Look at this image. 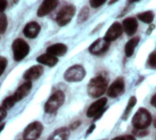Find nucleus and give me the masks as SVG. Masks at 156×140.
Returning a JSON list of instances; mask_svg holds the SVG:
<instances>
[{
  "label": "nucleus",
  "instance_id": "nucleus-27",
  "mask_svg": "<svg viewBox=\"0 0 156 140\" xmlns=\"http://www.w3.org/2000/svg\"><path fill=\"white\" fill-rule=\"evenodd\" d=\"M149 134V131L146 129H134L133 130V135L139 138H144Z\"/></svg>",
  "mask_w": 156,
  "mask_h": 140
},
{
  "label": "nucleus",
  "instance_id": "nucleus-39",
  "mask_svg": "<svg viewBox=\"0 0 156 140\" xmlns=\"http://www.w3.org/2000/svg\"><path fill=\"white\" fill-rule=\"evenodd\" d=\"M118 0H111L110 2H109V5H112V4H114V3H116Z\"/></svg>",
  "mask_w": 156,
  "mask_h": 140
},
{
  "label": "nucleus",
  "instance_id": "nucleus-40",
  "mask_svg": "<svg viewBox=\"0 0 156 140\" xmlns=\"http://www.w3.org/2000/svg\"><path fill=\"white\" fill-rule=\"evenodd\" d=\"M154 127L156 128V116L155 117H154Z\"/></svg>",
  "mask_w": 156,
  "mask_h": 140
},
{
  "label": "nucleus",
  "instance_id": "nucleus-7",
  "mask_svg": "<svg viewBox=\"0 0 156 140\" xmlns=\"http://www.w3.org/2000/svg\"><path fill=\"white\" fill-rule=\"evenodd\" d=\"M76 12V8L73 5H68L66 6H64L58 14L57 16V23L59 26H65L67 24H69L70 22V20L72 19V17H74Z\"/></svg>",
  "mask_w": 156,
  "mask_h": 140
},
{
  "label": "nucleus",
  "instance_id": "nucleus-5",
  "mask_svg": "<svg viewBox=\"0 0 156 140\" xmlns=\"http://www.w3.org/2000/svg\"><path fill=\"white\" fill-rule=\"evenodd\" d=\"M86 71L81 65H73L64 73V79L69 83H78L84 79Z\"/></svg>",
  "mask_w": 156,
  "mask_h": 140
},
{
  "label": "nucleus",
  "instance_id": "nucleus-42",
  "mask_svg": "<svg viewBox=\"0 0 156 140\" xmlns=\"http://www.w3.org/2000/svg\"><path fill=\"white\" fill-rule=\"evenodd\" d=\"M103 140H104V139H103Z\"/></svg>",
  "mask_w": 156,
  "mask_h": 140
},
{
  "label": "nucleus",
  "instance_id": "nucleus-36",
  "mask_svg": "<svg viewBox=\"0 0 156 140\" xmlns=\"http://www.w3.org/2000/svg\"><path fill=\"white\" fill-rule=\"evenodd\" d=\"M154 28V25H152V26H151V28H150V29H148V30H147V34L149 35V34L152 32V30H153Z\"/></svg>",
  "mask_w": 156,
  "mask_h": 140
},
{
  "label": "nucleus",
  "instance_id": "nucleus-23",
  "mask_svg": "<svg viewBox=\"0 0 156 140\" xmlns=\"http://www.w3.org/2000/svg\"><path fill=\"white\" fill-rule=\"evenodd\" d=\"M89 16H90V9H89L88 6H84L80 10L79 16H78V23H83V22H85L88 19Z\"/></svg>",
  "mask_w": 156,
  "mask_h": 140
},
{
  "label": "nucleus",
  "instance_id": "nucleus-6",
  "mask_svg": "<svg viewBox=\"0 0 156 140\" xmlns=\"http://www.w3.org/2000/svg\"><path fill=\"white\" fill-rule=\"evenodd\" d=\"M43 132V125L40 122H33L29 124L24 133H23V140H37Z\"/></svg>",
  "mask_w": 156,
  "mask_h": 140
},
{
  "label": "nucleus",
  "instance_id": "nucleus-13",
  "mask_svg": "<svg viewBox=\"0 0 156 140\" xmlns=\"http://www.w3.org/2000/svg\"><path fill=\"white\" fill-rule=\"evenodd\" d=\"M39 32H40V26L36 21H32V22L27 23L23 29L24 35L28 39L37 38V35L39 34Z\"/></svg>",
  "mask_w": 156,
  "mask_h": 140
},
{
  "label": "nucleus",
  "instance_id": "nucleus-16",
  "mask_svg": "<svg viewBox=\"0 0 156 140\" xmlns=\"http://www.w3.org/2000/svg\"><path fill=\"white\" fill-rule=\"evenodd\" d=\"M122 28L128 36H133L138 29V22L134 17H128L123 20Z\"/></svg>",
  "mask_w": 156,
  "mask_h": 140
},
{
  "label": "nucleus",
  "instance_id": "nucleus-14",
  "mask_svg": "<svg viewBox=\"0 0 156 140\" xmlns=\"http://www.w3.org/2000/svg\"><path fill=\"white\" fill-rule=\"evenodd\" d=\"M44 69L40 65H34L30 67L28 70L26 71V72L23 75V78L27 81H33L38 79L42 74H43Z\"/></svg>",
  "mask_w": 156,
  "mask_h": 140
},
{
  "label": "nucleus",
  "instance_id": "nucleus-28",
  "mask_svg": "<svg viewBox=\"0 0 156 140\" xmlns=\"http://www.w3.org/2000/svg\"><path fill=\"white\" fill-rule=\"evenodd\" d=\"M6 66H7V60L2 56H0V76L4 73Z\"/></svg>",
  "mask_w": 156,
  "mask_h": 140
},
{
  "label": "nucleus",
  "instance_id": "nucleus-20",
  "mask_svg": "<svg viewBox=\"0 0 156 140\" xmlns=\"http://www.w3.org/2000/svg\"><path fill=\"white\" fill-rule=\"evenodd\" d=\"M140 41V38L139 37H134L133 39H130L126 45H125V48H124V51H125V55L127 57H131L133 56V52H134V50L136 48V46L138 45Z\"/></svg>",
  "mask_w": 156,
  "mask_h": 140
},
{
  "label": "nucleus",
  "instance_id": "nucleus-18",
  "mask_svg": "<svg viewBox=\"0 0 156 140\" xmlns=\"http://www.w3.org/2000/svg\"><path fill=\"white\" fill-rule=\"evenodd\" d=\"M37 61L43 65H47L48 67H53L58 63V60L57 57H55L49 53H46V54H42V55L38 56L37 59Z\"/></svg>",
  "mask_w": 156,
  "mask_h": 140
},
{
  "label": "nucleus",
  "instance_id": "nucleus-22",
  "mask_svg": "<svg viewBox=\"0 0 156 140\" xmlns=\"http://www.w3.org/2000/svg\"><path fill=\"white\" fill-rule=\"evenodd\" d=\"M136 103H137L136 97H135V96H132V97L130 98L129 103H128V105H127V106H126V109H125V111H124V114H123V116H122V119H123V120L127 119V117L129 116L131 111H132L133 108L135 106Z\"/></svg>",
  "mask_w": 156,
  "mask_h": 140
},
{
  "label": "nucleus",
  "instance_id": "nucleus-32",
  "mask_svg": "<svg viewBox=\"0 0 156 140\" xmlns=\"http://www.w3.org/2000/svg\"><path fill=\"white\" fill-rule=\"evenodd\" d=\"M6 6H7V1L6 0H0V12L5 11Z\"/></svg>",
  "mask_w": 156,
  "mask_h": 140
},
{
  "label": "nucleus",
  "instance_id": "nucleus-35",
  "mask_svg": "<svg viewBox=\"0 0 156 140\" xmlns=\"http://www.w3.org/2000/svg\"><path fill=\"white\" fill-rule=\"evenodd\" d=\"M151 104H152V105L153 106H154L156 107V94L152 97V100H151Z\"/></svg>",
  "mask_w": 156,
  "mask_h": 140
},
{
  "label": "nucleus",
  "instance_id": "nucleus-38",
  "mask_svg": "<svg viewBox=\"0 0 156 140\" xmlns=\"http://www.w3.org/2000/svg\"><path fill=\"white\" fill-rule=\"evenodd\" d=\"M4 127H5V124L3 123V124H1V125H0V133L2 132V130L4 129Z\"/></svg>",
  "mask_w": 156,
  "mask_h": 140
},
{
  "label": "nucleus",
  "instance_id": "nucleus-17",
  "mask_svg": "<svg viewBox=\"0 0 156 140\" xmlns=\"http://www.w3.org/2000/svg\"><path fill=\"white\" fill-rule=\"evenodd\" d=\"M68 50V48L63 43H56L51 46H49L47 50V53H49L55 57L63 56Z\"/></svg>",
  "mask_w": 156,
  "mask_h": 140
},
{
  "label": "nucleus",
  "instance_id": "nucleus-12",
  "mask_svg": "<svg viewBox=\"0 0 156 140\" xmlns=\"http://www.w3.org/2000/svg\"><path fill=\"white\" fill-rule=\"evenodd\" d=\"M107 105V99L106 98H101L94 102L89 107L87 111V116L88 117H95L98 116L103 109H105V106Z\"/></svg>",
  "mask_w": 156,
  "mask_h": 140
},
{
  "label": "nucleus",
  "instance_id": "nucleus-24",
  "mask_svg": "<svg viewBox=\"0 0 156 140\" xmlns=\"http://www.w3.org/2000/svg\"><path fill=\"white\" fill-rule=\"evenodd\" d=\"M16 103V101L15 97H14L13 95H11V96L6 97V98L4 100V102H3V104H2V106H3L5 110H9V109H11V108L15 105Z\"/></svg>",
  "mask_w": 156,
  "mask_h": 140
},
{
  "label": "nucleus",
  "instance_id": "nucleus-21",
  "mask_svg": "<svg viewBox=\"0 0 156 140\" xmlns=\"http://www.w3.org/2000/svg\"><path fill=\"white\" fill-rule=\"evenodd\" d=\"M137 17L143 21L144 23H146V24H151L153 21H154V14L153 11H145L144 13H141L137 16Z\"/></svg>",
  "mask_w": 156,
  "mask_h": 140
},
{
  "label": "nucleus",
  "instance_id": "nucleus-30",
  "mask_svg": "<svg viewBox=\"0 0 156 140\" xmlns=\"http://www.w3.org/2000/svg\"><path fill=\"white\" fill-rule=\"evenodd\" d=\"M112 140H136L133 136L128 135V136H123V137H117Z\"/></svg>",
  "mask_w": 156,
  "mask_h": 140
},
{
  "label": "nucleus",
  "instance_id": "nucleus-15",
  "mask_svg": "<svg viewBox=\"0 0 156 140\" xmlns=\"http://www.w3.org/2000/svg\"><path fill=\"white\" fill-rule=\"evenodd\" d=\"M32 89V83L30 81H27L26 83H24L23 84H21L16 91L15 92V94H13V96L15 97L16 101H21L22 99H24L31 91Z\"/></svg>",
  "mask_w": 156,
  "mask_h": 140
},
{
  "label": "nucleus",
  "instance_id": "nucleus-1",
  "mask_svg": "<svg viewBox=\"0 0 156 140\" xmlns=\"http://www.w3.org/2000/svg\"><path fill=\"white\" fill-rule=\"evenodd\" d=\"M108 81L102 76H97L92 78L88 84V94L93 97L98 98L101 96L107 90Z\"/></svg>",
  "mask_w": 156,
  "mask_h": 140
},
{
  "label": "nucleus",
  "instance_id": "nucleus-41",
  "mask_svg": "<svg viewBox=\"0 0 156 140\" xmlns=\"http://www.w3.org/2000/svg\"><path fill=\"white\" fill-rule=\"evenodd\" d=\"M17 1H18V0H11V3H12V4H16Z\"/></svg>",
  "mask_w": 156,
  "mask_h": 140
},
{
  "label": "nucleus",
  "instance_id": "nucleus-11",
  "mask_svg": "<svg viewBox=\"0 0 156 140\" xmlns=\"http://www.w3.org/2000/svg\"><path fill=\"white\" fill-rule=\"evenodd\" d=\"M58 1L59 0H44L37 9V17H42L48 15L57 7Z\"/></svg>",
  "mask_w": 156,
  "mask_h": 140
},
{
  "label": "nucleus",
  "instance_id": "nucleus-31",
  "mask_svg": "<svg viewBox=\"0 0 156 140\" xmlns=\"http://www.w3.org/2000/svg\"><path fill=\"white\" fill-rule=\"evenodd\" d=\"M5 116H6V110L2 106L0 107V123L5 118Z\"/></svg>",
  "mask_w": 156,
  "mask_h": 140
},
{
  "label": "nucleus",
  "instance_id": "nucleus-37",
  "mask_svg": "<svg viewBox=\"0 0 156 140\" xmlns=\"http://www.w3.org/2000/svg\"><path fill=\"white\" fill-rule=\"evenodd\" d=\"M138 1H140V0H128V3L129 4H133V3H136Z\"/></svg>",
  "mask_w": 156,
  "mask_h": 140
},
{
  "label": "nucleus",
  "instance_id": "nucleus-8",
  "mask_svg": "<svg viewBox=\"0 0 156 140\" xmlns=\"http://www.w3.org/2000/svg\"><path fill=\"white\" fill-rule=\"evenodd\" d=\"M109 47L110 42L106 41L104 39H98L90 46L89 50L93 55H101L108 50Z\"/></svg>",
  "mask_w": 156,
  "mask_h": 140
},
{
  "label": "nucleus",
  "instance_id": "nucleus-4",
  "mask_svg": "<svg viewBox=\"0 0 156 140\" xmlns=\"http://www.w3.org/2000/svg\"><path fill=\"white\" fill-rule=\"evenodd\" d=\"M13 58L16 61L24 60L29 53L28 44L22 39H16L12 43Z\"/></svg>",
  "mask_w": 156,
  "mask_h": 140
},
{
  "label": "nucleus",
  "instance_id": "nucleus-25",
  "mask_svg": "<svg viewBox=\"0 0 156 140\" xmlns=\"http://www.w3.org/2000/svg\"><path fill=\"white\" fill-rule=\"evenodd\" d=\"M7 28V18L6 16L3 13L0 12V33L3 34L6 30Z\"/></svg>",
  "mask_w": 156,
  "mask_h": 140
},
{
  "label": "nucleus",
  "instance_id": "nucleus-19",
  "mask_svg": "<svg viewBox=\"0 0 156 140\" xmlns=\"http://www.w3.org/2000/svg\"><path fill=\"white\" fill-rule=\"evenodd\" d=\"M69 138V129L67 127H60L54 131L48 140H68Z\"/></svg>",
  "mask_w": 156,
  "mask_h": 140
},
{
  "label": "nucleus",
  "instance_id": "nucleus-34",
  "mask_svg": "<svg viewBox=\"0 0 156 140\" xmlns=\"http://www.w3.org/2000/svg\"><path fill=\"white\" fill-rule=\"evenodd\" d=\"M95 127H96V126H95V124H92L90 127H89V129H88V131H87V133H86V135L88 136V135H90V134H91L93 131H94V129H95Z\"/></svg>",
  "mask_w": 156,
  "mask_h": 140
},
{
  "label": "nucleus",
  "instance_id": "nucleus-10",
  "mask_svg": "<svg viewBox=\"0 0 156 140\" xmlns=\"http://www.w3.org/2000/svg\"><path fill=\"white\" fill-rule=\"evenodd\" d=\"M122 26L119 23V22H115L113 23L110 28L107 30L105 36H104V39L108 42H112V41H114L115 39H117L122 33Z\"/></svg>",
  "mask_w": 156,
  "mask_h": 140
},
{
  "label": "nucleus",
  "instance_id": "nucleus-33",
  "mask_svg": "<svg viewBox=\"0 0 156 140\" xmlns=\"http://www.w3.org/2000/svg\"><path fill=\"white\" fill-rule=\"evenodd\" d=\"M80 126V121H77V122L73 123V124L70 126V129H72V130H75V129H76V128H78Z\"/></svg>",
  "mask_w": 156,
  "mask_h": 140
},
{
  "label": "nucleus",
  "instance_id": "nucleus-3",
  "mask_svg": "<svg viewBox=\"0 0 156 140\" xmlns=\"http://www.w3.org/2000/svg\"><path fill=\"white\" fill-rule=\"evenodd\" d=\"M65 102V94L62 91L55 92L45 104V112L48 114H53L58 110V108Z\"/></svg>",
  "mask_w": 156,
  "mask_h": 140
},
{
  "label": "nucleus",
  "instance_id": "nucleus-26",
  "mask_svg": "<svg viewBox=\"0 0 156 140\" xmlns=\"http://www.w3.org/2000/svg\"><path fill=\"white\" fill-rule=\"evenodd\" d=\"M147 66L151 69H156V51H153L147 61Z\"/></svg>",
  "mask_w": 156,
  "mask_h": 140
},
{
  "label": "nucleus",
  "instance_id": "nucleus-2",
  "mask_svg": "<svg viewBox=\"0 0 156 140\" xmlns=\"http://www.w3.org/2000/svg\"><path fill=\"white\" fill-rule=\"evenodd\" d=\"M152 123V116L145 108H140L133 118V126L136 129H146Z\"/></svg>",
  "mask_w": 156,
  "mask_h": 140
},
{
  "label": "nucleus",
  "instance_id": "nucleus-29",
  "mask_svg": "<svg viewBox=\"0 0 156 140\" xmlns=\"http://www.w3.org/2000/svg\"><path fill=\"white\" fill-rule=\"evenodd\" d=\"M107 0H90V5L93 8H98L101 6Z\"/></svg>",
  "mask_w": 156,
  "mask_h": 140
},
{
  "label": "nucleus",
  "instance_id": "nucleus-9",
  "mask_svg": "<svg viewBox=\"0 0 156 140\" xmlns=\"http://www.w3.org/2000/svg\"><path fill=\"white\" fill-rule=\"evenodd\" d=\"M124 89H125L124 80H123V78L120 77L117 80H115L112 83V84L109 87L107 94L110 97L115 98V97H118L119 95H121L124 92Z\"/></svg>",
  "mask_w": 156,
  "mask_h": 140
}]
</instances>
